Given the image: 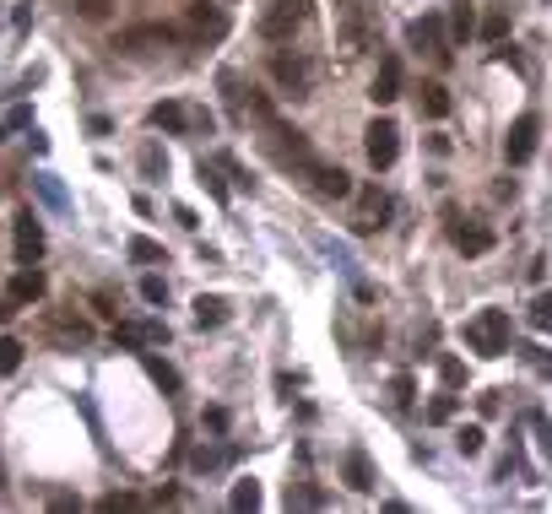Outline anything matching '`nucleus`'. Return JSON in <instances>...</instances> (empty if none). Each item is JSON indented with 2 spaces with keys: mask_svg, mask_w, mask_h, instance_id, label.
<instances>
[{
  "mask_svg": "<svg viewBox=\"0 0 552 514\" xmlns=\"http://www.w3.org/2000/svg\"><path fill=\"white\" fill-rule=\"evenodd\" d=\"M461 341H466L477 358H504V352H510V309H482V314L461 331Z\"/></svg>",
  "mask_w": 552,
  "mask_h": 514,
  "instance_id": "nucleus-1",
  "label": "nucleus"
},
{
  "mask_svg": "<svg viewBox=\"0 0 552 514\" xmlns=\"http://www.w3.org/2000/svg\"><path fill=\"white\" fill-rule=\"evenodd\" d=\"M363 152H369L374 168H390V163L401 157V125H396V119H374V125L363 130Z\"/></svg>",
  "mask_w": 552,
  "mask_h": 514,
  "instance_id": "nucleus-2",
  "label": "nucleus"
},
{
  "mask_svg": "<svg viewBox=\"0 0 552 514\" xmlns=\"http://www.w3.org/2000/svg\"><path fill=\"white\" fill-rule=\"evenodd\" d=\"M309 22V0H271V11L260 16V33L271 38V43H282V38H293V27H304Z\"/></svg>",
  "mask_w": 552,
  "mask_h": 514,
  "instance_id": "nucleus-3",
  "label": "nucleus"
},
{
  "mask_svg": "<svg viewBox=\"0 0 552 514\" xmlns=\"http://www.w3.org/2000/svg\"><path fill=\"white\" fill-rule=\"evenodd\" d=\"M271 76H276L282 92L304 98V92L314 87V60H304V54H276V60H271Z\"/></svg>",
  "mask_w": 552,
  "mask_h": 514,
  "instance_id": "nucleus-4",
  "label": "nucleus"
},
{
  "mask_svg": "<svg viewBox=\"0 0 552 514\" xmlns=\"http://www.w3.org/2000/svg\"><path fill=\"white\" fill-rule=\"evenodd\" d=\"M537 136H542V119L537 114H520L515 125H510V136H504V157L520 168V163H531L537 157Z\"/></svg>",
  "mask_w": 552,
  "mask_h": 514,
  "instance_id": "nucleus-5",
  "label": "nucleus"
},
{
  "mask_svg": "<svg viewBox=\"0 0 552 514\" xmlns=\"http://www.w3.org/2000/svg\"><path fill=\"white\" fill-rule=\"evenodd\" d=\"M304 173L314 179V195H325V201H347V195H352V179H347L341 168H331V163H314V157H309Z\"/></svg>",
  "mask_w": 552,
  "mask_h": 514,
  "instance_id": "nucleus-6",
  "label": "nucleus"
},
{
  "mask_svg": "<svg viewBox=\"0 0 552 514\" xmlns=\"http://www.w3.org/2000/svg\"><path fill=\"white\" fill-rule=\"evenodd\" d=\"M190 33L201 38V43H217V38H228V11H217V5H190Z\"/></svg>",
  "mask_w": 552,
  "mask_h": 514,
  "instance_id": "nucleus-7",
  "label": "nucleus"
},
{
  "mask_svg": "<svg viewBox=\"0 0 552 514\" xmlns=\"http://www.w3.org/2000/svg\"><path fill=\"white\" fill-rule=\"evenodd\" d=\"M168 38H173V27H168V22H152V27L119 33V49H125V54H152V49H163Z\"/></svg>",
  "mask_w": 552,
  "mask_h": 514,
  "instance_id": "nucleus-8",
  "label": "nucleus"
},
{
  "mask_svg": "<svg viewBox=\"0 0 552 514\" xmlns=\"http://www.w3.org/2000/svg\"><path fill=\"white\" fill-rule=\"evenodd\" d=\"M385 217H390V195H385V190H363L352 228H358V233H374V228H385Z\"/></svg>",
  "mask_w": 552,
  "mask_h": 514,
  "instance_id": "nucleus-9",
  "label": "nucleus"
},
{
  "mask_svg": "<svg viewBox=\"0 0 552 514\" xmlns=\"http://www.w3.org/2000/svg\"><path fill=\"white\" fill-rule=\"evenodd\" d=\"M407 38H412V49H428V54H439V60L450 54V49H444V22H439V16H417V22L407 27Z\"/></svg>",
  "mask_w": 552,
  "mask_h": 514,
  "instance_id": "nucleus-10",
  "label": "nucleus"
},
{
  "mask_svg": "<svg viewBox=\"0 0 552 514\" xmlns=\"http://www.w3.org/2000/svg\"><path fill=\"white\" fill-rule=\"evenodd\" d=\"M38 255H43V228H38V217H33V211H22V217H16V260H22V266H33Z\"/></svg>",
  "mask_w": 552,
  "mask_h": 514,
  "instance_id": "nucleus-11",
  "label": "nucleus"
},
{
  "mask_svg": "<svg viewBox=\"0 0 552 514\" xmlns=\"http://www.w3.org/2000/svg\"><path fill=\"white\" fill-rule=\"evenodd\" d=\"M114 341L119 347H157V341H168V325H157V320H146V325L125 320V325H114Z\"/></svg>",
  "mask_w": 552,
  "mask_h": 514,
  "instance_id": "nucleus-12",
  "label": "nucleus"
},
{
  "mask_svg": "<svg viewBox=\"0 0 552 514\" xmlns=\"http://www.w3.org/2000/svg\"><path fill=\"white\" fill-rule=\"evenodd\" d=\"M379 108L401 98V60H379V76H374V92H369Z\"/></svg>",
  "mask_w": 552,
  "mask_h": 514,
  "instance_id": "nucleus-13",
  "label": "nucleus"
},
{
  "mask_svg": "<svg viewBox=\"0 0 552 514\" xmlns=\"http://www.w3.org/2000/svg\"><path fill=\"white\" fill-rule=\"evenodd\" d=\"M341 477H347L352 493H374V461H369L363 450H352V455L341 461Z\"/></svg>",
  "mask_w": 552,
  "mask_h": 514,
  "instance_id": "nucleus-14",
  "label": "nucleus"
},
{
  "mask_svg": "<svg viewBox=\"0 0 552 514\" xmlns=\"http://www.w3.org/2000/svg\"><path fill=\"white\" fill-rule=\"evenodd\" d=\"M152 125L168 130V136H184V130H190V108H184V103H157V108H152Z\"/></svg>",
  "mask_w": 552,
  "mask_h": 514,
  "instance_id": "nucleus-15",
  "label": "nucleus"
},
{
  "mask_svg": "<svg viewBox=\"0 0 552 514\" xmlns=\"http://www.w3.org/2000/svg\"><path fill=\"white\" fill-rule=\"evenodd\" d=\"M43 298V271H16L11 276V304H38Z\"/></svg>",
  "mask_w": 552,
  "mask_h": 514,
  "instance_id": "nucleus-16",
  "label": "nucleus"
},
{
  "mask_svg": "<svg viewBox=\"0 0 552 514\" xmlns=\"http://www.w3.org/2000/svg\"><path fill=\"white\" fill-rule=\"evenodd\" d=\"M455 249L461 255H488L493 249V228H455Z\"/></svg>",
  "mask_w": 552,
  "mask_h": 514,
  "instance_id": "nucleus-17",
  "label": "nucleus"
},
{
  "mask_svg": "<svg viewBox=\"0 0 552 514\" xmlns=\"http://www.w3.org/2000/svg\"><path fill=\"white\" fill-rule=\"evenodd\" d=\"M472 33H477V11H472V0H455V11H450V38L466 43Z\"/></svg>",
  "mask_w": 552,
  "mask_h": 514,
  "instance_id": "nucleus-18",
  "label": "nucleus"
},
{
  "mask_svg": "<svg viewBox=\"0 0 552 514\" xmlns=\"http://www.w3.org/2000/svg\"><path fill=\"white\" fill-rule=\"evenodd\" d=\"M477 33H482L488 43H504V38H510V5H493V11L477 22Z\"/></svg>",
  "mask_w": 552,
  "mask_h": 514,
  "instance_id": "nucleus-19",
  "label": "nucleus"
},
{
  "mask_svg": "<svg viewBox=\"0 0 552 514\" xmlns=\"http://www.w3.org/2000/svg\"><path fill=\"white\" fill-rule=\"evenodd\" d=\"M222 320H228V298H206V293H201V298H195V325L211 331V325H222Z\"/></svg>",
  "mask_w": 552,
  "mask_h": 514,
  "instance_id": "nucleus-20",
  "label": "nucleus"
},
{
  "mask_svg": "<svg viewBox=\"0 0 552 514\" xmlns=\"http://www.w3.org/2000/svg\"><path fill=\"white\" fill-rule=\"evenodd\" d=\"M423 114H428V119H444V114H450V87H444V81H428V87H423Z\"/></svg>",
  "mask_w": 552,
  "mask_h": 514,
  "instance_id": "nucleus-21",
  "label": "nucleus"
},
{
  "mask_svg": "<svg viewBox=\"0 0 552 514\" xmlns=\"http://www.w3.org/2000/svg\"><path fill=\"white\" fill-rule=\"evenodd\" d=\"M141 369H146V374H152V379H157L163 390H179V374H173V369H168L163 358H152V352H141Z\"/></svg>",
  "mask_w": 552,
  "mask_h": 514,
  "instance_id": "nucleus-22",
  "label": "nucleus"
},
{
  "mask_svg": "<svg viewBox=\"0 0 552 514\" xmlns=\"http://www.w3.org/2000/svg\"><path fill=\"white\" fill-rule=\"evenodd\" d=\"M455 412H461V396H434L423 417H428V423H455Z\"/></svg>",
  "mask_w": 552,
  "mask_h": 514,
  "instance_id": "nucleus-23",
  "label": "nucleus"
},
{
  "mask_svg": "<svg viewBox=\"0 0 552 514\" xmlns=\"http://www.w3.org/2000/svg\"><path fill=\"white\" fill-rule=\"evenodd\" d=\"M233 509L239 514L260 509V482H255V477H249V482H233Z\"/></svg>",
  "mask_w": 552,
  "mask_h": 514,
  "instance_id": "nucleus-24",
  "label": "nucleus"
},
{
  "mask_svg": "<svg viewBox=\"0 0 552 514\" xmlns=\"http://www.w3.org/2000/svg\"><path fill=\"white\" fill-rule=\"evenodd\" d=\"M531 331H542V336L552 331V293H537V298H531Z\"/></svg>",
  "mask_w": 552,
  "mask_h": 514,
  "instance_id": "nucleus-25",
  "label": "nucleus"
},
{
  "mask_svg": "<svg viewBox=\"0 0 552 514\" xmlns=\"http://www.w3.org/2000/svg\"><path fill=\"white\" fill-rule=\"evenodd\" d=\"M125 249H130V260H141V266H157V260H163V244H152V238H130Z\"/></svg>",
  "mask_w": 552,
  "mask_h": 514,
  "instance_id": "nucleus-26",
  "label": "nucleus"
},
{
  "mask_svg": "<svg viewBox=\"0 0 552 514\" xmlns=\"http://www.w3.org/2000/svg\"><path fill=\"white\" fill-rule=\"evenodd\" d=\"M163 168H168V157H163V146H157V141H152V146H141V173H146V179H157Z\"/></svg>",
  "mask_w": 552,
  "mask_h": 514,
  "instance_id": "nucleus-27",
  "label": "nucleus"
},
{
  "mask_svg": "<svg viewBox=\"0 0 552 514\" xmlns=\"http://www.w3.org/2000/svg\"><path fill=\"white\" fill-rule=\"evenodd\" d=\"M439 379H444L450 390H461V385H466V363H461V358H439Z\"/></svg>",
  "mask_w": 552,
  "mask_h": 514,
  "instance_id": "nucleus-28",
  "label": "nucleus"
},
{
  "mask_svg": "<svg viewBox=\"0 0 552 514\" xmlns=\"http://www.w3.org/2000/svg\"><path fill=\"white\" fill-rule=\"evenodd\" d=\"M16 369H22V341L0 336V374H16Z\"/></svg>",
  "mask_w": 552,
  "mask_h": 514,
  "instance_id": "nucleus-29",
  "label": "nucleus"
},
{
  "mask_svg": "<svg viewBox=\"0 0 552 514\" xmlns=\"http://www.w3.org/2000/svg\"><path fill=\"white\" fill-rule=\"evenodd\" d=\"M390 396H396V407H412V401H417V379H412V374H396Z\"/></svg>",
  "mask_w": 552,
  "mask_h": 514,
  "instance_id": "nucleus-30",
  "label": "nucleus"
},
{
  "mask_svg": "<svg viewBox=\"0 0 552 514\" xmlns=\"http://www.w3.org/2000/svg\"><path fill=\"white\" fill-rule=\"evenodd\" d=\"M60 336L65 341H92V325L87 320H60Z\"/></svg>",
  "mask_w": 552,
  "mask_h": 514,
  "instance_id": "nucleus-31",
  "label": "nucleus"
},
{
  "mask_svg": "<svg viewBox=\"0 0 552 514\" xmlns=\"http://www.w3.org/2000/svg\"><path fill=\"white\" fill-rule=\"evenodd\" d=\"M455 450H461V455H477V450H482V428H461V434H455Z\"/></svg>",
  "mask_w": 552,
  "mask_h": 514,
  "instance_id": "nucleus-32",
  "label": "nucleus"
},
{
  "mask_svg": "<svg viewBox=\"0 0 552 514\" xmlns=\"http://www.w3.org/2000/svg\"><path fill=\"white\" fill-rule=\"evenodd\" d=\"M141 298H146V304H163V298H168L163 276H141Z\"/></svg>",
  "mask_w": 552,
  "mask_h": 514,
  "instance_id": "nucleus-33",
  "label": "nucleus"
},
{
  "mask_svg": "<svg viewBox=\"0 0 552 514\" xmlns=\"http://www.w3.org/2000/svg\"><path fill=\"white\" fill-rule=\"evenodd\" d=\"M228 461V450H195V472H217Z\"/></svg>",
  "mask_w": 552,
  "mask_h": 514,
  "instance_id": "nucleus-34",
  "label": "nucleus"
},
{
  "mask_svg": "<svg viewBox=\"0 0 552 514\" xmlns=\"http://www.w3.org/2000/svg\"><path fill=\"white\" fill-rule=\"evenodd\" d=\"M76 11L98 22V16H108V11H114V0H76Z\"/></svg>",
  "mask_w": 552,
  "mask_h": 514,
  "instance_id": "nucleus-35",
  "label": "nucleus"
},
{
  "mask_svg": "<svg viewBox=\"0 0 552 514\" xmlns=\"http://www.w3.org/2000/svg\"><path fill=\"white\" fill-rule=\"evenodd\" d=\"M119 509H136V499H130V493H108V499H103V514H119Z\"/></svg>",
  "mask_w": 552,
  "mask_h": 514,
  "instance_id": "nucleus-36",
  "label": "nucleus"
},
{
  "mask_svg": "<svg viewBox=\"0 0 552 514\" xmlns=\"http://www.w3.org/2000/svg\"><path fill=\"white\" fill-rule=\"evenodd\" d=\"M201 184H206V190H211V195H217V201H228V184H222V179H217V173H211V168H201Z\"/></svg>",
  "mask_w": 552,
  "mask_h": 514,
  "instance_id": "nucleus-37",
  "label": "nucleus"
},
{
  "mask_svg": "<svg viewBox=\"0 0 552 514\" xmlns=\"http://www.w3.org/2000/svg\"><path fill=\"white\" fill-rule=\"evenodd\" d=\"M206 428L222 434V428H228V412H222V407H206Z\"/></svg>",
  "mask_w": 552,
  "mask_h": 514,
  "instance_id": "nucleus-38",
  "label": "nucleus"
},
{
  "mask_svg": "<svg viewBox=\"0 0 552 514\" xmlns=\"http://www.w3.org/2000/svg\"><path fill=\"white\" fill-rule=\"evenodd\" d=\"M477 407H482V417H493V412H499V390H488V396H477Z\"/></svg>",
  "mask_w": 552,
  "mask_h": 514,
  "instance_id": "nucleus-39",
  "label": "nucleus"
},
{
  "mask_svg": "<svg viewBox=\"0 0 552 514\" xmlns=\"http://www.w3.org/2000/svg\"><path fill=\"white\" fill-rule=\"evenodd\" d=\"M542 455L552 461V423H542Z\"/></svg>",
  "mask_w": 552,
  "mask_h": 514,
  "instance_id": "nucleus-40",
  "label": "nucleus"
},
{
  "mask_svg": "<svg viewBox=\"0 0 552 514\" xmlns=\"http://www.w3.org/2000/svg\"><path fill=\"white\" fill-rule=\"evenodd\" d=\"M11 314H16V304H11V298H0V325H5Z\"/></svg>",
  "mask_w": 552,
  "mask_h": 514,
  "instance_id": "nucleus-41",
  "label": "nucleus"
},
{
  "mask_svg": "<svg viewBox=\"0 0 552 514\" xmlns=\"http://www.w3.org/2000/svg\"><path fill=\"white\" fill-rule=\"evenodd\" d=\"M0 488H5V472H0Z\"/></svg>",
  "mask_w": 552,
  "mask_h": 514,
  "instance_id": "nucleus-42",
  "label": "nucleus"
}]
</instances>
